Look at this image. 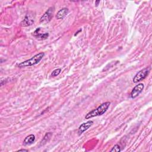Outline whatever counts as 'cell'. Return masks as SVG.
<instances>
[{
  "label": "cell",
  "instance_id": "obj_2",
  "mask_svg": "<svg viewBox=\"0 0 152 152\" xmlns=\"http://www.w3.org/2000/svg\"><path fill=\"white\" fill-rule=\"evenodd\" d=\"M45 53H40L35 56H33L31 59L24 61L21 63H20L18 65V67L19 68H23V67H30L32 65H35L37 64H38L44 57Z\"/></svg>",
  "mask_w": 152,
  "mask_h": 152
},
{
  "label": "cell",
  "instance_id": "obj_7",
  "mask_svg": "<svg viewBox=\"0 0 152 152\" xmlns=\"http://www.w3.org/2000/svg\"><path fill=\"white\" fill-rule=\"evenodd\" d=\"M93 121H88L87 122L83 123L82 124H81L79 126V129H78L79 135H81L85 131H87L90 127V126L93 125Z\"/></svg>",
  "mask_w": 152,
  "mask_h": 152
},
{
  "label": "cell",
  "instance_id": "obj_15",
  "mask_svg": "<svg viewBox=\"0 0 152 152\" xmlns=\"http://www.w3.org/2000/svg\"><path fill=\"white\" fill-rule=\"evenodd\" d=\"M95 5H96V6H97L98 5H99V3H100V1H96V2H95Z\"/></svg>",
  "mask_w": 152,
  "mask_h": 152
},
{
  "label": "cell",
  "instance_id": "obj_11",
  "mask_svg": "<svg viewBox=\"0 0 152 152\" xmlns=\"http://www.w3.org/2000/svg\"><path fill=\"white\" fill-rule=\"evenodd\" d=\"M52 135H53V134H52L51 133H47L45 134V137L43 138L42 140L41 141V142H40V145L42 146V145L45 144L50 140V137H51Z\"/></svg>",
  "mask_w": 152,
  "mask_h": 152
},
{
  "label": "cell",
  "instance_id": "obj_5",
  "mask_svg": "<svg viewBox=\"0 0 152 152\" xmlns=\"http://www.w3.org/2000/svg\"><path fill=\"white\" fill-rule=\"evenodd\" d=\"M35 21V17L33 14H31V13H29V14H27L25 16L24 20L21 22V26L23 27H27L29 26H31L32 24H33Z\"/></svg>",
  "mask_w": 152,
  "mask_h": 152
},
{
  "label": "cell",
  "instance_id": "obj_16",
  "mask_svg": "<svg viewBox=\"0 0 152 152\" xmlns=\"http://www.w3.org/2000/svg\"><path fill=\"white\" fill-rule=\"evenodd\" d=\"M82 32V29L79 30V31H78L77 32H76V33H75V34L74 35V36H76V35H77V34H78V33H79V32Z\"/></svg>",
  "mask_w": 152,
  "mask_h": 152
},
{
  "label": "cell",
  "instance_id": "obj_14",
  "mask_svg": "<svg viewBox=\"0 0 152 152\" xmlns=\"http://www.w3.org/2000/svg\"><path fill=\"white\" fill-rule=\"evenodd\" d=\"M28 151V150H25V149H21V150H19L18 151Z\"/></svg>",
  "mask_w": 152,
  "mask_h": 152
},
{
  "label": "cell",
  "instance_id": "obj_6",
  "mask_svg": "<svg viewBox=\"0 0 152 152\" xmlns=\"http://www.w3.org/2000/svg\"><path fill=\"white\" fill-rule=\"evenodd\" d=\"M144 85L143 83H139L137 86H136L132 90L130 93V97L131 99L136 98L139 94L143 92L144 89Z\"/></svg>",
  "mask_w": 152,
  "mask_h": 152
},
{
  "label": "cell",
  "instance_id": "obj_8",
  "mask_svg": "<svg viewBox=\"0 0 152 152\" xmlns=\"http://www.w3.org/2000/svg\"><path fill=\"white\" fill-rule=\"evenodd\" d=\"M40 31V28H38L35 32L33 33V35L35 37H36L37 39H39L40 40H45L46 39L49 35L48 33H39V31Z\"/></svg>",
  "mask_w": 152,
  "mask_h": 152
},
{
  "label": "cell",
  "instance_id": "obj_9",
  "mask_svg": "<svg viewBox=\"0 0 152 152\" xmlns=\"http://www.w3.org/2000/svg\"><path fill=\"white\" fill-rule=\"evenodd\" d=\"M69 13V10L67 8H63L59 10L56 15V18L58 20L63 19Z\"/></svg>",
  "mask_w": 152,
  "mask_h": 152
},
{
  "label": "cell",
  "instance_id": "obj_3",
  "mask_svg": "<svg viewBox=\"0 0 152 152\" xmlns=\"http://www.w3.org/2000/svg\"><path fill=\"white\" fill-rule=\"evenodd\" d=\"M150 71V68L147 67L139 71L136 74L134 77L133 78V83H137L138 82H140L144 80L147 77V76L148 75Z\"/></svg>",
  "mask_w": 152,
  "mask_h": 152
},
{
  "label": "cell",
  "instance_id": "obj_10",
  "mask_svg": "<svg viewBox=\"0 0 152 152\" xmlns=\"http://www.w3.org/2000/svg\"><path fill=\"white\" fill-rule=\"evenodd\" d=\"M35 140V136L33 134H31L25 138L23 143L25 145H31L34 143Z\"/></svg>",
  "mask_w": 152,
  "mask_h": 152
},
{
  "label": "cell",
  "instance_id": "obj_12",
  "mask_svg": "<svg viewBox=\"0 0 152 152\" xmlns=\"http://www.w3.org/2000/svg\"><path fill=\"white\" fill-rule=\"evenodd\" d=\"M121 151V147L120 146L118 145V144H116L112 148L111 150V152H119Z\"/></svg>",
  "mask_w": 152,
  "mask_h": 152
},
{
  "label": "cell",
  "instance_id": "obj_1",
  "mask_svg": "<svg viewBox=\"0 0 152 152\" xmlns=\"http://www.w3.org/2000/svg\"><path fill=\"white\" fill-rule=\"evenodd\" d=\"M110 105H111V102H106L105 103H103L99 107H98L96 109H93L90 111L89 112H88L85 116V119H88L93 117H96V116H101L104 115L108 109Z\"/></svg>",
  "mask_w": 152,
  "mask_h": 152
},
{
  "label": "cell",
  "instance_id": "obj_4",
  "mask_svg": "<svg viewBox=\"0 0 152 152\" xmlns=\"http://www.w3.org/2000/svg\"><path fill=\"white\" fill-rule=\"evenodd\" d=\"M54 12V8L51 7L48 9V10L43 14V16L40 18V23L46 24H48L51 20L53 17V14Z\"/></svg>",
  "mask_w": 152,
  "mask_h": 152
},
{
  "label": "cell",
  "instance_id": "obj_13",
  "mask_svg": "<svg viewBox=\"0 0 152 152\" xmlns=\"http://www.w3.org/2000/svg\"><path fill=\"white\" fill-rule=\"evenodd\" d=\"M61 72V68H58L55 70H54L51 74L52 77H56V76L58 75Z\"/></svg>",
  "mask_w": 152,
  "mask_h": 152
}]
</instances>
